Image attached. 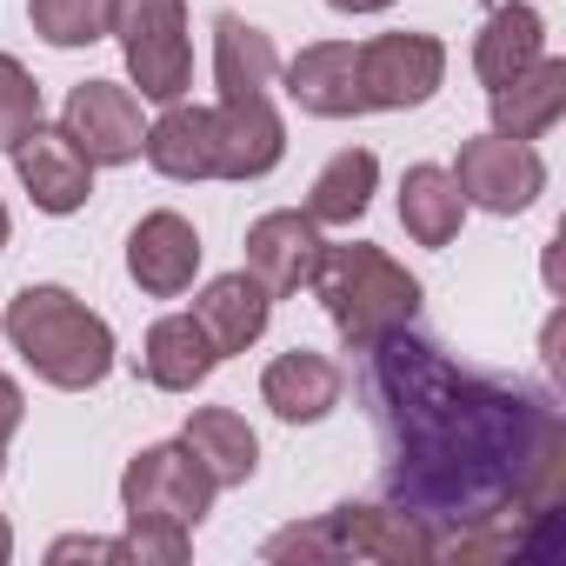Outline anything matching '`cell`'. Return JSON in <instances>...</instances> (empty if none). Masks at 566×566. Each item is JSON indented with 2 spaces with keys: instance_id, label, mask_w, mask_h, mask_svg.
<instances>
[{
  "instance_id": "6da1fadb",
  "label": "cell",
  "mask_w": 566,
  "mask_h": 566,
  "mask_svg": "<svg viewBox=\"0 0 566 566\" xmlns=\"http://www.w3.org/2000/svg\"><path fill=\"white\" fill-rule=\"evenodd\" d=\"M374 354V413L387 433V486L420 520H546L566 506V420L533 394L460 374L407 327Z\"/></svg>"
},
{
  "instance_id": "7a4b0ae2",
  "label": "cell",
  "mask_w": 566,
  "mask_h": 566,
  "mask_svg": "<svg viewBox=\"0 0 566 566\" xmlns=\"http://www.w3.org/2000/svg\"><path fill=\"white\" fill-rule=\"evenodd\" d=\"M213 473L193 460L187 440H160L140 447L120 473V506H127V559H154V566H180L187 559V533L207 520L213 506Z\"/></svg>"
},
{
  "instance_id": "3957f363",
  "label": "cell",
  "mask_w": 566,
  "mask_h": 566,
  "mask_svg": "<svg viewBox=\"0 0 566 566\" xmlns=\"http://www.w3.org/2000/svg\"><path fill=\"white\" fill-rule=\"evenodd\" d=\"M0 327H8L14 354L61 394H87L114 374V327L67 287H21Z\"/></svg>"
},
{
  "instance_id": "277c9868",
  "label": "cell",
  "mask_w": 566,
  "mask_h": 566,
  "mask_svg": "<svg viewBox=\"0 0 566 566\" xmlns=\"http://www.w3.org/2000/svg\"><path fill=\"white\" fill-rule=\"evenodd\" d=\"M314 294H321L334 334H340L354 354L380 347L387 334L413 327V314H420V280H413L394 253H380V247H367V240L321 247Z\"/></svg>"
},
{
  "instance_id": "5b68a950",
  "label": "cell",
  "mask_w": 566,
  "mask_h": 566,
  "mask_svg": "<svg viewBox=\"0 0 566 566\" xmlns=\"http://www.w3.org/2000/svg\"><path fill=\"white\" fill-rule=\"evenodd\" d=\"M107 34H120L127 74L140 101H180L193 81V48H187V0H114Z\"/></svg>"
},
{
  "instance_id": "8992f818",
  "label": "cell",
  "mask_w": 566,
  "mask_h": 566,
  "mask_svg": "<svg viewBox=\"0 0 566 566\" xmlns=\"http://www.w3.org/2000/svg\"><path fill=\"white\" fill-rule=\"evenodd\" d=\"M453 187L467 207H486V213H520L539 200L546 187V160L533 154V140H506V134H480L460 147L453 160Z\"/></svg>"
},
{
  "instance_id": "52a82bcc",
  "label": "cell",
  "mask_w": 566,
  "mask_h": 566,
  "mask_svg": "<svg viewBox=\"0 0 566 566\" xmlns=\"http://www.w3.org/2000/svg\"><path fill=\"white\" fill-rule=\"evenodd\" d=\"M447 81V48L433 34H380L360 48V87H367V114H407L427 107Z\"/></svg>"
},
{
  "instance_id": "ba28073f",
  "label": "cell",
  "mask_w": 566,
  "mask_h": 566,
  "mask_svg": "<svg viewBox=\"0 0 566 566\" xmlns=\"http://www.w3.org/2000/svg\"><path fill=\"white\" fill-rule=\"evenodd\" d=\"M61 127L74 134V147L94 160V167H127V160H140V101H134V87H120V81H81L74 94H67V114H61Z\"/></svg>"
},
{
  "instance_id": "9c48e42d",
  "label": "cell",
  "mask_w": 566,
  "mask_h": 566,
  "mask_svg": "<svg viewBox=\"0 0 566 566\" xmlns=\"http://www.w3.org/2000/svg\"><path fill=\"white\" fill-rule=\"evenodd\" d=\"M8 154H14V174H21V187L34 193L41 213H81V207H87V193H94V160L74 147L67 127L34 120Z\"/></svg>"
},
{
  "instance_id": "30bf717a",
  "label": "cell",
  "mask_w": 566,
  "mask_h": 566,
  "mask_svg": "<svg viewBox=\"0 0 566 566\" xmlns=\"http://www.w3.org/2000/svg\"><path fill=\"white\" fill-rule=\"evenodd\" d=\"M321 227L294 207H280V213H260L247 227V273L260 280V287L273 301H287L301 287H314V266H321Z\"/></svg>"
},
{
  "instance_id": "8fae6325",
  "label": "cell",
  "mask_w": 566,
  "mask_h": 566,
  "mask_svg": "<svg viewBox=\"0 0 566 566\" xmlns=\"http://www.w3.org/2000/svg\"><path fill=\"white\" fill-rule=\"evenodd\" d=\"M127 273H134V287L154 294V301H174L193 287V273H200V233L187 213L160 207L147 213L134 233H127Z\"/></svg>"
},
{
  "instance_id": "7c38bea8",
  "label": "cell",
  "mask_w": 566,
  "mask_h": 566,
  "mask_svg": "<svg viewBox=\"0 0 566 566\" xmlns=\"http://www.w3.org/2000/svg\"><path fill=\"white\" fill-rule=\"evenodd\" d=\"M287 94L314 120H354V114H367L360 48L354 41H314V48H301L287 61Z\"/></svg>"
},
{
  "instance_id": "4fadbf2b",
  "label": "cell",
  "mask_w": 566,
  "mask_h": 566,
  "mask_svg": "<svg viewBox=\"0 0 566 566\" xmlns=\"http://www.w3.org/2000/svg\"><path fill=\"white\" fill-rule=\"evenodd\" d=\"M334 539H340V559H387V566H427L433 559V533L420 513L407 506H334Z\"/></svg>"
},
{
  "instance_id": "5bb4252c",
  "label": "cell",
  "mask_w": 566,
  "mask_h": 566,
  "mask_svg": "<svg viewBox=\"0 0 566 566\" xmlns=\"http://www.w3.org/2000/svg\"><path fill=\"white\" fill-rule=\"evenodd\" d=\"M213 134H220V180H260L287 154V127H280L266 94H227L213 107Z\"/></svg>"
},
{
  "instance_id": "9a60e30c",
  "label": "cell",
  "mask_w": 566,
  "mask_h": 566,
  "mask_svg": "<svg viewBox=\"0 0 566 566\" xmlns=\"http://www.w3.org/2000/svg\"><path fill=\"white\" fill-rule=\"evenodd\" d=\"M140 154H147V167L167 174V180H220L213 107H180V101H167V114L140 134Z\"/></svg>"
},
{
  "instance_id": "2e32d148",
  "label": "cell",
  "mask_w": 566,
  "mask_h": 566,
  "mask_svg": "<svg viewBox=\"0 0 566 566\" xmlns=\"http://www.w3.org/2000/svg\"><path fill=\"white\" fill-rule=\"evenodd\" d=\"M340 367L327 360V354H307V347H294V354H280L266 374H260V400L287 420V427H314V420H327L334 407H340Z\"/></svg>"
},
{
  "instance_id": "e0dca14e",
  "label": "cell",
  "mask_w": 566,
  "mask_h": 566,
  "mask_svg": "<svg viewBox=\"0 0 566 566\" xmlns=\"http://www.w3.org/2000/svg\"><path fill=\"white\" fill-rule=\"evenodd\" d=\"M266 314H273V294L260 287L247 266H240V273L207 280L200 301H193V321L207 327V340H213V354H220V360H227V354H247V347L266 334Z\"/></svg>"
},
{
  "instance_id": "ac0fdd59",
  "label": "cell",
  "mask_w": 566,
  "mask_h": 566,
  "mask_svg": "<svg viewBox=\"0 0 566 566\" xmlns=\"http://www.w3.org/2000/svg\"><path fill=\"white\" fill-rule=\"evenodd\" d=\"M213 367H220V354H213V340H207V327L193 314H167L140 340V374L160 394H193V387H207Z\"/></svg>"
},
{
  "instance_id": "d6986e66",
  "label": "cell",
  "mask_w": 566,
  "mask_h": 566,
  "mask_svg": "<svg viewBox=\"0 0 566 566\" xmlns=\"http://www.w3.org/2000/svg\"><path fill=\"white\" fill-rule=\"evenodd\" d=\"M486 101H493V134H506V140H539V134L566 114V61L539 54L526 74H513V81L493 87Z\"/></svg>"
},
{
  "instance_id": "ffe728a7",
  "label": "cell",
  "mask_w": 566,
  "mask_h": 566,
  "mask_svg": "<svg viewBox=\"0 0 566 566\" xmlns=\"http://www.w3.org/2000/svg\"><path fill=\"white\" fill-rule=\"evenodd\" d=\"M539 54H546V21L526 8V0H500V8L486 14V28H480V41H473V74L493 94L513 74H526Z\"/></svg>"
},
{
  "instance_id": "44dd1931",
  "label": "cell",
  "mask_w": 566,
  "mask_h": 566,
  "mask_svg": "<svg viewBox=\"0 0 566 566\" xmlns=\"http://www.w3.org/2000/svg\"><path fill=\"white\" fill-rule=\"evenodd\" d=\"M180 440H187L193 460L213 473V486H247L253 467H260V440H253V427H247L233 407H200Z\"/></svg>"
},
{
  "instance_id": "7402d4cb",
  "label": "cell",
  "mask_w": 566,
  "mask_h": 566,
  "mask_svg": "<svg viewBox=\"0 0 566 566\" xmlns=\"http://www.w3.org/2000/svg\"><path fill=\"white\" fill-rule=\"evenodd\" d=\"M374 187H380V160H374L367 147H347V154H334V160L314 174L307 220H314V227H354V220L374 207Z\"/></svg>"
},
{
  "instance_id": "603a6c76",
  "label": "cell",
  "mask_w": 566,
  "mask_h": 566,
  "mask_svg": "<svg viewBox=\"0 0 566 566\" xmlns=\"http://www.w3.org/2000/svg\"><path fill=\"white\" fill-rule=\"evenodd\" d=\"M280 54H273V34H260L253 21L240 14H220L213 21V81H220V101L227 94H266Z\"/></svg>"
},
{
  "instance_id": "cb8c5ba5",
  "label": "cell",
  "mask_w": 566,
  "mask_h": 566,
  "mask_svg": "<svg viewBox=\"0 0 566 566\" xmlns=\"http://www.w3.org/2000/svg\"><path fill=\"white\" fill-rule=\"evenodd\" d=\"M460 220H467V200H460L453 174L447 167H407V180H400V227L420 247H447L460 233Z\"/></svg>"
},
{
  "instance_id": "d4e9b609",
  "label": "cell",
  "mask_w": 566,
  "mask_h": 566,
  "mask_svg": "<svg viewBox=\"0 0 566 566\" xmlns=\"http://www.w3.org/2000/svg\"><path fill=\"white\" fill-rule=\"evenodd\" d=\"M114 0H28V21L48 48H94L107 34Z\"/></svg>"
},
{
  "instance_id": "484cf974",
  "label": "cell",
  "mask_w": 566,
  "mask_h": 566,
  "mask_svg": "<svg viewBox=\"0 0 566 566\" xmlns=\"http://www.w3.org/2000/svg\"><path fill=\"white\" fill-rule=\"evenodd\" d=\"M34 120H41V87H34V74H28L14 54H0V154H8Z\"/></svg>"
},
{
  "instance_id": "4316f807",
  "label": "cell",
  "mask_w": 566,
  "mask_h": 566,
  "mask_svg": "<svg viewBox=\"0 0 566 566\" xmlns=\"http://www.w3.org/2000/svg\"><path fill=\"white\" fill-rule=\"evenodd\" d=\"M266 559H340V539H334V520H314V526H287L266 539Z\"/></svg>"
},
{
  "instance_id": "83f0119b",
  "label": "cell",
  "mask_w": 566,
  "mask_h": 566,
  "mask_svg": "<svg viewBox=\"0 0 566 566\" xmlns=\"http://www.w3.org/2000/svg\"><path fill=\"white\" fill-rule=\"evenodd\" d=\"M48 559H127V539H94V533H74V539H54Z\"/></svg>"
},
{
  "instance_id": "f1b7e54d",
  "label": "cell",
  "mask_w": 566,
  "mask_h": 566,
  "mask_svg": "<svg viewBox=\"0 0 566 566\" xmlns=\"http://www.w3.org/2000/svg\"><path fill=\"white\" fill-rule=\"evenodd\" d=\"M21 413H28V400H21V387L0 374V447H8V433L21 427Z\"/></svg>"
},
{
  "instance_id": "f546056e",
  "label": "cell",
  "mask_w": 566,
  "mask_h": 566,
  "mask_svg": "<svg viewBox=\"0 0 566 566\" xmlns=\"http://www.w3.org/2000/svg\"><path fill=\"white\" fill-rule=\"evenodd\" d=\"M327 8H334V14H387L394 0H327Z\"/></svg>"
},
{
  "instance_id": "4dcf8cb0",
  "label": "cell",
  "mask_w": 566,
  "mask_h": 566,
  "mask_svg": "<svg viewBox=\"0 0 566 566\" xmlns=\"http://www.w3.org/2000/svg\"><path fill=\"white\" fill-rule=\"evenodd\" d=\"M14 559V533H8V520H0V566Z\"/></svg>"
},
{
  "instance_id": "1f68e13d",
  "label": "cell",
  "mask_w": 566,
  "mask_h": 566,
  "mask_svg": "<svg viewBox=\"0 0 566 566\" xmlns=\"http://www.w3.org/2000/svg\"><path fill=\"white\" fill-rule=\"evenodd\" d=\"M0 247H8V207H0Z\"/></svg>"
},
{
  "instance_id": "d6a6232c",
  "label": "cell",
  "mask_w": 566,
  "mask_h": 566,
  "mask_svg": "<svg viewBox=\"0 0 566 566\" xmlns=\"http://www.w3.org/2000/svg\"><path fill=\"white\" fill-rule=\"evenodd\" d=\"M0 467H8V460H0Z\"/></svg>"
}]
</instances>
